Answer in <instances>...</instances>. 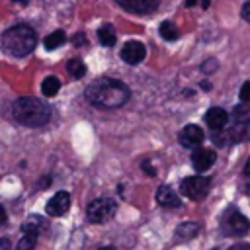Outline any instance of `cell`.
Instances as JSON below:
<instances>
[{"instance_id": "obj_25", "label": "cell", "mask_w": 250, "mask_h": 250, "mask_svg": "<svg viewBox=\"0 0 250 250\" xmlns=\"http://www.w3.org/2000/svg\"><path fill=\"white\" fill-rule=\"evenodd\" d=\"M240 115H242V117H244V115H248V107H240V105H238V107H236V111H234V117L240 121Z\"/></svg>"}, {"instance_id": "obj_22", "label": "cell", "mask_w": 250, "mask_h": 250, "mask_svg": "<svg viewBox=\"0 0 250 250\" xmlns=\"http://www.w3.org/2000/svg\"><path fill=\"white\" fill-rule=\"evenodd\" d=\"M35 242H37V236H33V234H23V236L20 238L16 250H33Z\"/></svg>"}, {"instance_id": "obj_14", "label": "cell", "mask_w": 250, "mask_h": 250, "mask_svg": "<svg viewBox=\"0 0 250 250\" xmlns=\"http://www.w3.org/2000/svg\"><path fill=\"white\" fill-rule=\"evenodd\" d=\"M43 230H47V223H45V219H41V217H37V215H29L27 221L21 225V232H23V234L39 236Z\"/></svg>"}, {"instance_id": "obj_20", "label": "cell", "mask_w": 250, "mask_h": 250, "mask_svg": "<svg viewBox=\"0 0 250 250\" xmlns=\"http://www.w3.org/2000/svg\"><path fill=\"white\" fill-rule=\"evenodd\" d=\"M66 70H68V74L72 78H82L86 74V66H84V62L80 59H70L66 62Z\"/></svg>"}, {"instance_id": "obj_8", "label": "cell", "mask_w": 250, "mask_h": 250, "mask_svg": "<svg viewBox=\"0 0 250 250\" xmlns=\"http://www.w3.org/2000/svg\"><path fill=\"white\" fill-rule=\"evenodd\" d=\"M180 145L186 146V148H195L203 143V131L197 127V125H186L182 131H180Z\"/></svg>"}, {"instance_id": "obj_4", "label": "cell", "mask_w": 250, "mask_h": 250, "mask_svg": "<svg viewBox=\"0 0 250 250\" xmlns=\"http://www.w3.org/2000/svg\"><path fill=\"white\" fill-rule=\"evenodd\" d=\"M115 211H117V203H115V199H111V197H98V199H94L90 205H88V209H86V215H88V221L90 223H105V221H109L113 215H115Z\"/></svg>"}, {"instance_id": "obj_19", "label": "cell", "mask_w": 250, "mask_h": 250, "mask_svg": "<svg viewBox=\"0 0 250 250\" xmlns=\"http://www.w3.org/2000/svg\"><path fill=\"white\" fill-rule=\"evenodd\" d=\"M64 41H66L64 31H62V29H57L55 33H51V35H47V37H45V47H47L49 51H53V49L61 47Z\"/></svg>"}, {"instance_id": "obj_15", "label": "cell", "mask_w": 250, "mask_h": 250, "mask_svg": "<svg viewBox=\"0 0 250 250\" xmlns=\"http://www.w3.org/2000/svg\"><path fill=\"white\" fill-rule=\"evenodd\" d=\"M197 232H199V225L197 223H182L176 229V236L180 240H189V238L197 236Z\"/></svg>"}, {"instance_id": "obj_23", "label": "cell", "mask_w": 250, "mask_h": 250, "mask_svg": "<svg viewBox=\"0 0 250 250\" xmlns=\"http://www.w3.org/2000/svg\"><path fill=\"white\" fill-rule=\"evenodd\" d=\"M240 100L242 102H250V80L242 84V88H240Z\"/></svg>"}, {"instance_id": "obj_17", "label": "cell", "mask_w": 250, "mask_h": 250, "mask_svg": "<svg viewBox=\"0 0 250 250\" xmlns=\"http://www.w3.org/2000/svg\"><path fill=\"white\" fill-rule=\"evenodd\" d=\"M230 137L234 141H250V119L240 121L238 125H234V129L230 131Z\"/></svg>"}, {"instance_id": "obj_26", "label": "cell", "mask_w": 250, "mask_h": 250, "mask_svg": "<svg viewBox=\"0 0 250 250\" xmlns=\"http://www.w3.org/2000/svg\"><path fill=\"white\" fill-rule=\"evenodd\" d=\"M143 170H145V174H148V176H154V174H156L150 162H143Z\"/></svg>"}, {"instance_id": "obj_24", "label": "cell", "mask_w": 250, "mask_h": 250, "mask_svg": "<svg viewBox=\"0 0 250 250\" xmlns=\"http://www.w3.org/2000/svg\"><path fill=\"white\" fill-rule=\"evenodd\" d=\"M240 16H242V20H246V21L250 23V2H246V4L242 6V10H240Z\"/></svg>"}, {"instance_id": "obj_6", "label": "cell", "mask_w": 250, "mask_h": 250, "mask_svg": "<svg viewBox=\"0 0 250 250\" xmlns=\"http://www.w3.org/2000/svg\"><path fill=\"white\" fill-rule=\"evenodd\" d=\"M223 229L230 234V236H242L250 230V221L238 213L234 207H230L227 213H225V219H223Z\"/></svg>"}, {"instance_id": "obj_3", "label": "cell", "mask_w": 250, "mask_h": 250, "mask_svg": "<svg viewBox=\"0 0 250 250\" xmlns=\"http://www.w3.org/2000/svg\"><path fill=\"white\" fill-rule=\"evenodd\" d=\"M37 45V35L33 31L31 25L27 23H18L12 25L8 31H4L2 35V47L14 55V57H23L29 55L33 51V47Z\"/></svg>"}, {"instance_id": "obj_9", "label": "cell", "mask_w": 250, "mask_h": 250, "mask_svg": "<svg viewBox=\"0 0 250 250\" xmlns=\"http://www.w3.org/2000/svg\"><path fill=\"white\" fill-rule=\"evenodd\" d=\"M68 207H70V195L66 191H57L47 203V215L61 217L68 211Z\"/></svg>"}, {"instance_id": "obj_11", "label": "cell", "mask_w": 250, "mask_h": 250, "mask_svg": "<svg viewBox=\"0 0 250 250\" xmlns=\"http://www.w3.org/2000/svg\"><path fill=\"white\" fill-rule=\"evenodd\" d=\"M227 121H229V115H227V111H225L223 107H211V109L205 113V123H207L209 129H213V131L223 129V127L227 125Z\"/></svg>"}, {"instance_id": "obj_13", "label": "cell", "mask_w": 250, "mask_h": 250, "mask_svg": "<svg viewBox=\"0 0 250 250\" xmlns=\"http://www.w3.org/2000/svg\"><path fill=\"white\" fill-rule=\"evenodd\" d=\"M156 201L162 205V207H180V197L178 193L168 188V186H160L156 189Z\"/></svg>"}, {"instance_id": "obj_2", "label": "cell", "mask_w": 250, "mask_h": 250, "mask_svg": "<svg viewBox=\"0 0 250 250\" xmlns=\"http://www.w3.org/2000/svg\"><path fill=\"white\" fill-rule=\"evenodd\" d=\"M12 115L20 125L25 127H41L51 119L49 105L39 98H18L12 105Z\"/></svg>"}, {"instance_id": "obj_10", "label": "cell", "mask_w": 250, "mask_h": 250, "mask_svg": "<svg viewBox=\"0 0 250 250\" xmlns=\"http://www.w3.org/2000/svg\"><path fill=\"white\" fill-rule=\"evenodd\" d=\"M215 158H217L215 150H211V148H197L193 152V156H191V164H193V168L197 172H205L207 168H211Z\"/></svg>"}, {"instance_id": "obj_31", "label": "cell", "mask_w": 250, "mask_h": 250, "mask_svg": "<svg viewBox=\"0 0 250 250\" xmlns=\"http://www.w3.org/2000/svg\"><path fill=\"white\" fill-rule=\"evenodd\" d=\"M100 250H113V248H111V246H102Z\"/></svg>"}, {"instance_id": "obj_5", "label": "cell", "mask_w": 250, "mask_h": 250, "mask_svg": "<svg viewBox=\"0 0 250 250\" xmlns=\"http://www.w3.org/2000/svg\"><path fill=\"white\" fill-rule=\"evenodd\" d=\"M209 188H211V180L205 176H189V178H184L180 184V191L193 201L203 199L209 193Z\"/></svg>"}, {"instance_id": "obj_29", "label": "cell", "mask_w": 250, "mask_h": 250, "mask_svg": "<svg viewBox=\"0 0 250 250\" xmlns=\"http://www.w3.org/2000/svg\"><path fill=\"white\" fill-rule=\"evenodd\" d=\"M6 223V213H4V207L0 205V227Z\"/></svg>"}, {"instance_id": "obj_7", "label": "cell", "mask_w": 250, "mask_h": 250, "mask_svg": "<svg viewBox=\"0 0 250 250\" xmlns=\"http://www.w3.org/2000/svg\"><path fill=\"white\" fill-rule=\"evenodd\" d=\"M146 57V49L141 41H127L121 49V59L129 64H139Z\"/></svg>"}, {"instance_id": "obj_28", "label": "cell", "mask_w": 250, "mask_h": 250, "mask_svg": "<svg viewBox=\"0 0 250 250\" xmlns=\"http://www.w3.org/2000/svg\"><path fill=\"white\" fill-rule=\"evenodd\" d=\"M229 250H250V246H248V244H236V246H232V248H229Z\"/></svg>"}, {"instance_id": "obj_27", "label": "cell", "mask_w": 250, "mask_h": 250, "mask_svg": "<svg viewBox=\"0 0 250 250\" xmlns=\"http://www.w3.org/2000/svg\"><path fill=\"white\" fill-rule=\"evenodd\" d=\"M0 250H10V240L8 238H0Z\"/></svg>"}, {"instance_id": "obj_18", "label": "cell", "mask_w": 250, "mask_h": 250, "mask_svg": "<svg viewBox=\"0 0 250 250\" xmlns=\"http://www.w3.org/2000/svg\"><path fill=\"white\" fill-rule=\"evenodd\" d=\"M59 90H61V82H59L57 76H47V78L43 80V84H41V92H43L47 98H53Z\"/></svg>"}, {"instance_id": "obj_1", "label": "cell", "mask_w": 250, "mask_h": 250, "mask_svg": "<svg viewBox=\"0 0 250 250\" xmlns=\"http://www.w3.org/2000/svg\"><path fill=\"white\" fill-rule=\"evenodd\" d=\"M129 94H131L129 88L121 80L107 76L90 82V86L86 88V100L96 107H104V109H113L123 105L129 100Z\"/></svg>"}, {"instance_id": "obj_21", "label": "cell", "mask_w": 250, "mask_h": 250, "mask_svg": "<svg viewBox=\"0 0 250 250\" xmlns=\"http://www.w3.org/2000/svg\"><path fill=\"white\" fill-rule=\"evenodd\" d=\"M160 35H162L166 41H174V39L180 37V31H178V27H176L172 21H162V23H160Z\"/></svg>"}, {"instance_id": "obj_16", "label": "cell", "mask_w": 250, "mask_h": 250, "mask_svg": "<svg viewBox=\"0 0 250 250\" xmlns=\"http://www.w3.org/2000/svg\"><path fill=\"white\" fill-rule=\"evenodd\" d=\"M98 39H100L102 45H105V47H113V45H115V31H113V27H111L109 23L102 25V27L98 29Z\"/></svg>"}, {"instance_id": "obj_12", "label": "cell", "mask_w": 250, "mask_h": 250, "mask_svg": "<svg viewBox=\"0 0 250 250\" xmlns=\"http://www.w3.org/2000/svg\"><path fill=\"white\" fill-rule=\"evenodd\" d=\"M119 6L129 12L146 14V12H152L158 6V2L156 0H119Z\"/></svg>"}, {"instance_id": "obj_30", "label": "cell", "mask_w": 250, "mask_h": 250, "mask_svg": "<svg viewBox=\"0 0 250 250\" xmlns=\"http://www.w3.org/2000/svg\"><path fill=\"white\" fill-rule=\"evenodd\" d=\"M244 174L250 178V158H248V162H246V166H244Z\"/></svg>"}]
</instances>
